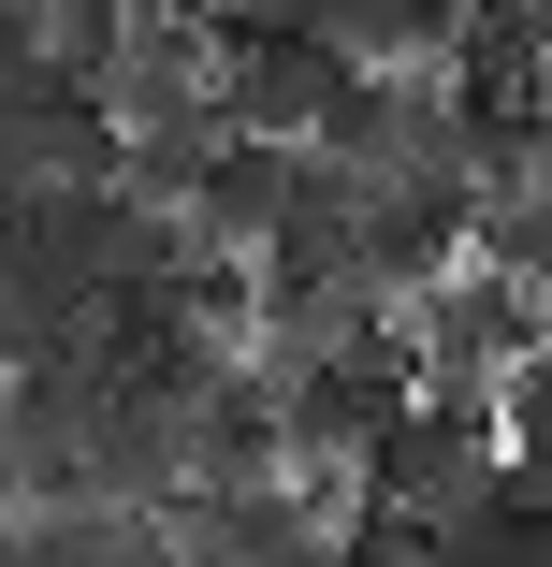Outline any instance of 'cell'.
Here are the masks:
<instances>
[{
    "mask_svg": "<svg viewBox=\"0 0 552 567\" xmlns=\"http://www.w3.org/2000/svg\"><path fill=\"white\" fill-rule=\"evenodd\" d=\"M509 481V451H494V408H436V393H407L378 436H364V466H350V495L364 509H393V524H466L480 495Z\"/></svg>",
    "mask_w": 552,
    "mask_h": 567,
    "instance_id": "obj_1",
    "label": "cell"
},
{
    "mask_svg": "<svg viewBox=\"0 0 552 567\" xmlns=\"http://www.w3.org/2000/svg\"><path fill=\"white\" fill-rule=\"evenodd\" d=\"M552 334V306L538 291H509V277H480V262H451L421 306H407V393H436V408H494V379Z\"/></svg>",
    "mask_w": 552,
    "mask_h": 567,
    "instance_id": "obj_2",
    "label": "cell"
},
{
    "mask_svg": "<svg viewBox=\"0 0 552 567\" xmlns=\"http://www.w3.org/2000/svg\"><path fill=\"white\" fill-rule=\"evenodd\" d=\"M466 218H480V175H466V161L378 175V189H364V291H378V306H421L436 277L466 262Z\"/></svg>",
    "mask_w": 552,
    "mask_h": 567,
    "instance_id": "obj_3",
    "label": "cell"
},
{
    "mask_svg": "<svg viewBox=\"0 0 552 567\" xmlns=\"http://www.w3.org/2000/svg\"><path fill=\"white\" fill-rule=\"evenodd\" d=\"M218 132H262V146H305L320 132V102H335V44H305V30H248V16H218Z\"/></svg>",
    "mask_w": 552,
    "mask_h": 567,
    "instance_id": "obj_4",
    "label": "cell"
},
{
    "mask_svg": "<svg viewBox=\"0 0 552 567\" xmlns=\"http://www.w3.org/2000/svg\"><path fill=\"white\" fill-rule=\"evenodd\" d=\"M277 204H291V146H262V132H218L175 218H189V248H204V262H233V248L262 262V234H277Z\"/></svg>",
    "mask_w": 552,
    "mask_h": 567,
    "instance_id": "obj_5",
    "label": "cell"
},
{
    "mask_svg": "<svg viewBox=\"0 0 552 567\" xmlns=\"http://www.w3.org/2000/svg\"><path fill=\"white\" fill-rule=\"evenodd\" d=\"M421 567H552V509H538V481L509 466L466 524H436V538H421Z\"/></svg>",
    "mask_w": 552,
    "mask_h": 567,
    "instance_id": "obj_6",
    "label": "cell"
},
{
    "mask_svg": "<svg viewBox=\"0 0 552 567\" xmlns=\"http://www.w3.org/2000/svg\"><path fill=\"white\" fill-rule=\"evenodd\" d=\"M466 262L552 306V189H538V175H523V189H480V218H466Z\"/></svg>",
    "mask_w": 552,
    "mask_h": 567,
    "instance_id": "obj_7",
    "label": "cell"
},
{
    "mask_svg": "<svg viewBox=\"0 0 552 567\" xmlns=\"http://www.w3.org/2000/svg\"><path fill=\"white\" fill-rule=\"evenodd\" d=\"M494 451H509L523 481L552 466V334H538V350H523V364L494 379Z\"/></svg>",
    "mask_w": 552,
    "mask_h": 567,
    "instance_id": "obj_8",
    "label": "cell"
},
{
    "mask_svg": "<svg viewBox=\"0 0 552 567\" xmlns=\"http://www.w3.org/2000/svg\"><path fill=\"white\" fill-rule=\"evenodd\" d=\"M335 567H421V524H393V509H364V495H350V524H335Z\"/></svg>",
    "mask_w": 552,
    "mask_h": 567,
    "instance_id": "obj_9",
    "label": "cell"
}]
</instances>
